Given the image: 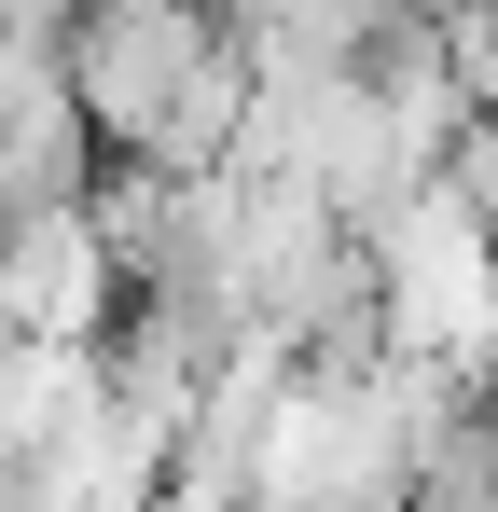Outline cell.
I'll return each instance as SVG.
<instances>
[{"instance_id":"cell-2","label":"cell","mask_w":498,"mask_h":512,"mask_svg":"<svg viewBox=\"0 0 498 512\" xmlns=\"http://www.w3.org/2000/svg\"><path fill=\"white\" fill-rule=\"evenodd\" d=\"M111 167L56 28H0V208H83Z\"/></svg>"},{"instance_id":"cell-3","label":"cell","mask_w":498,"mask_h":512,"mask_svg":"<svg viewBox=\"0 0 498 512\" xmlns=\"http://www.w3.org/2000/svg\"><path fill=\"white\" fill-rule=\"evenodd\" d=\"M374 14H388V28H457L471 0H374Z\"/></svg>"},{"instance_id":"cell-1","label":"cell","mask_w":498,"mask_h":512,"mask_svg":"<svg viewBox=\"0 0 498 512\" xmlns=\"http://www.w3.org/2000/svg\"><path fill=\"white\" fill-rule=\"evenodd\" d=\"M374 319H388V346H415V360L498 374V222L457 180H429V194H402V208L374 222Z\"/></svg>"}]
</instances>
